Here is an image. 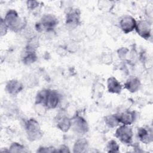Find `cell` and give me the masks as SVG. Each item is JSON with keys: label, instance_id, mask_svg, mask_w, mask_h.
I'll return each mask as SVG.
<instances>
[{"label": "cell", "instance_id": "6da1fadb", "mask_svg": "<svg viewBox=\"0 0 153 153\" xmlns=\"http://www.w3.org/2000/svg\"><path fill=\"white\" fill-rule=\"evenodd\" d=\"M3 19L8 28L15 32L22 30L26 26V20L20 17L14 10H8Z\"/></svg>", "mask_w": 153, "mask_h": 153}, {"label": "cell", "instance_id": "7a4b0ae2", "mask_svg": "<svg viewBox=\"0 0 153 153\" xmlns=\"http://www.w3.org/2000/svg\"><path fill=\"white\" fill-rule=\"evenodd\" d=\"M25 128L27 137L31 142L37 140L42 136L40 125L34 118H30L27 120L25 124Z\"/></svg>", "mask_w": 153, "mask_h": 153}, {"label": "cell", "instance_id": "3957f363", "mask_svg": "<svg viewBox=\"0 0 153 153\" xmlns=\"http://www.w3.org/2000/svg\"><path fill=\"white\" fill-rule=\"evenodd\" d=\"M115 136L123 143L126 145H130L133 142V129L129 126L123 124L117 128L115 133Z\"/></svg>", "mask_w": 153, "mask_h": 153}, {"label": "cell", "instance_id": "277c9868", "mask_svg": "<svg viewBox=\"0 0 153 153\" xmlns=\"http://www.w3.org/2000/svg\"><path fill=\"white\" fill-rule=\"evenodd\" d=\"M81 13L76 8L70 7L67 10L65 16V24L68 28L75 29L80 23Z\"/></svg>", "mask_w": 153, "mask_h": 153}, {"label": "cell", "instance_id": "5b68a950", "mask_svg": "<svg viewBox=\"0 0 153 153\" xmlns=\"http://www.w3.org/2000/svg\"><path fill=\"white\" fill-rule=\"evenodd\" d=\"M58 24L57 18L52 14H44L40 20V22L36 25L38 26L36 29L39 31L45 30L48 32L52 30Z\"/></svg>", "mask_w": 153, "mask_h": 153}, {"label": "cell", "instance_id": "8992f818", "mask_svg": "<svg viewBox=\"0 0 153 153\" xmlns=\"http://www.w3.org/2000/svg\"><path fill=\"white\" fill-rule=\"evenodd\" d=\"M71 128L75 133L82 135L87 133L89 129L86 120L79 115H75L71 118Z\"/></svg>", "mask_w": 153, "mask_h": 153}, {"label": "cell", "instance_id": "52a82bcc", "mask_svg": "<svg viewBox=\"0 0 153 153\" xmlns=\"http://www.w3.org/2000/svg\"><path fill=\"white\" fill-rule=\"evenodd\" d=\"M134 30L140 37L148 39L151 36V22L146 19L140 20L137 22Z\"/></svg>", "mask_w": 153, "mask_h": 153}, {"label": "cell", "instance_id": "ba28073f", "mask_svg": "<svg viewBox=\"0 0 153 153\" xmlns=\"http://www.w3.org/2000/svg\"><path fill=\"white\" fill-rule=\"evenodd\" d=\"M136 20L130 15L122 16L119 21V27L124 33H128L135 29Z\"/></svg>", "mask_w": 153, "mask_h": 153}, {"label": "cell", "instance_id": "9c48e42d", "mask_svg": "<svg viewBox=\"0 0 153 153\" xmlns=\"http://www.w3.org/2000/svg\"><path fill=\"white\" fill-rule=\"evenodd\" d=\"M137 135L139 140L143 143L149 144L153 140L152 128L149 126L138 128Z\"/></svg>", "mask_w": 153, "mask_h": 153}, {"label": "cell", "instance_id": "30bf717a", "mask_svg": "<svg viewBox=\"0 0 153 153\" xmlns=\"http://www.w3.org/2000/svg\"><path fill=\"white\" fill-rule=\"evenodd\" d=\"M60 100L61 96L57 90H49L45 105L47 109H55L60 103Z\"/></svg>", "mask_w": 153, "mask_h": 153}, {"label": "cell", "instance_id": "8fae6325", "mask_svg": "<svg viewBox=\"0 0 153 153\" xmlns=\"http://www.w3.org/2000/svg\"><path fill=\"white\" fill-rule=\"evenodd\" d=\"M23 82L16 79L9 80L5 85L6 91L11 96H16L23 90Z\"/></svg>", "mask_w": 153, "mask_h": 153}, {"label": "cell", "instance_id": "7c38bea8", "mask_svg": "<svg viewBox=\"0 0 153 153\" xmlns=\"http://www.w3.org/2000/svg\"><path fill=\"white\" fill-rule=\"evenodd\" d=\"M120 124L126 126H130L134 123L136 118V112L134 111L126 110L117 114Z\"/></svg>", "mask_w": 153, "mask_h": 153}, {"label": "cell", "instance_id": "4fadbf2b", "mask_svg": "<svg viewBox=\"0 0 153 153\" xmlns=\"http://www.w3.org/2000/svg\"><path fill=\"white\" fill-rule=\"evenodd\" d=\"M107 88L109 93L119 94L122 91L123 86L116 78L110 76L107 80Z\"/></svg>", "mask_w": 153, "mask_h": 153}, {"label": "cell", "instance_id": "5bb4252c", "mask_svg": "<svg viewBox=\"0 0 153 153\" xmlns=\"http://www.w3.org/2000/svg\"><path fill=\"white\" fill-rule=\"evenodd\" d=\"M124 85L126 89L130 93H133L139 90L141 86V82L137 77L130 76L126 80Z\"/></svg>", "mask_w": 153, "mask_h": 153}, {"label": "cell", "instance_id": "9a60e30c", "mask_svg": "<svg viewBox=\"0 0 153 153\" xmlns=\"http://www.w3.org/2000/svg\"><path fill=\"white\" fill-rule=\"evenodd\" d=\"M56 126L64 133L68 131L71 128V118L66 115L59 117L56 121Z\"/></svg>", "mask_w": 153, "mask_h": 153}, {"label": "cell", "instance_id": "2e32d148", "mask_svg": "<svg viewBox=\"0 0 153 153\" xmlns=\"http://www.w3.org/2000/svg\"><path fill=\"white\" fill-rule=\"evenodd\" d=\"M22 60L24 64L30 65L37 60V56L35 50L26 48L22 56Z\"/></svg>", "mask_w": 153, "mask_h": 153}, {"label": "cell", "instance_id": "e0dca14e", "mask_svg": "<svg viewBox=\"0 0 153 153\" xmlns=\"http://www.w3.org/2000/svg\"><path fill=\"white\" fill-rule=\"evenodd\" d=\"M88 147V143L85 138H79L74 143L73 152L75 153L85 152Z\"/></svg>", "mask_w": 153, "mask_h": 153}, {"label": "cell", "instance_id": "ac0fdd59", "mask_svg": "<svg viewBox=\"0 0 153 153\" xmlns=\"http://www.w3.org/2000/svg\"><path fill=\"white\" fill-rule=\"evenodd\" d=\"M103 121L105 124L110 128H114L120 124L117 114H111L105 116Z\"/></svg>", "mask_w": 153, "mask_h": 153}, {"label": "cell", "instance_id": "d6986e66", "mask_svg": "<svg viewBox=\"0 0 153 153\" xmlns=\"http://www.w3.org/2000/svg\"><path fill=\"white\" fill-rule=\"evenodd\" d=\"M49 90L50 89L44 88V89H42L40 91H39L37 93V94L36 95V97H35V104L45 105Z\"/></svg>", "mask_w": 153, "mask_h": 153}, {"label": "cell", "instance_id": "ffe728a7", "mask_svg": "<svg viewBox=\"0 0 153 153\" xmlns=\"http://www.w3.org/2000/svg\"><path fill=\"white\" fill-rule=\"evenodd\" d=\"M115 2L110 1H99L97 2V5L100 10L108 12L110 11L114 7Z\"/></svg>", "mask_w": 153, "mask_h": 153}, {"label": "cell", "instance_id": "44dd1931", "mask_svg": "<svg viewBox=\"0 0 153 153\" xmlns=\"http://www.w3.org/2000/svg\"><path fill=\"white\" fill-rule=\"evenodd\" d=\"M27 151L25 146L17 142H13L9 147L10 152H25Z\"/></svg>", "mask_w": 153, "mask_h": 153}, {"label": "cell", "instance_id": "7402d4cb", "mask_svg": "<svg viewBox=\"0 0 153 153\" xmlns=\"http://www.w3.org/2000/svg\"><path fill=\"white\" fill-rule=\"evenodd\" d=\"M106 148L108 152H118L120 146L114 139H111L108 142Z\"/></svg>", "mask_w": 153, "mask_h": 153}, {"label": "cell", "instance_id": "603a6c76", "mask_svg": "<svg viewBox=\"0 0 153 153\" xmlns=\"http://www.w3.org/2000/svg\"><path fill=\"white\" fill-rule=\"evenodd\" d=\"M25 83L28 87H35V85H36L38 83V80L35 76H34L33 75L29 74L25 78Z\"/></svg>", "mask_w": 153, "mask_h": 153}, {"label": "cell", "instance_id": "cb8c5ba5", "mask_svg": "<svg viewBox=\"0 0 153 153\" xmlns=\"http://www.w3.org/2000/svg\"><path fill=\"white\" fill-rule=\"evenodd\" d=\"M100 60L105 65H111L112 63L113 60L112 54L106 52L103 53L100 56Z\"/></svg>", "mask_w": 153, "mask_h": 153}, {"label": "cell", "instance_id": "d4e9b609", "mask_svg": "<svg viewBox=\"0 0 153 153\" xmlns=\"http://www.w3.org/2000/svg\"><path fill=\"white\" fill-rule=\"evenodd\" d=\"M103 92V85L98 82H96L93 85V93L96 97H100L102 96Z\"/></svg>", "mask_w": 153, "mask_h": 153}, {"label": "cell", "instance_id": "484cf974", "mask_svg": "<svg viewBox=\"0 0 153 153\" xmlns=\"http://www.w3.org/2000/svg\"><path fill=\"white\" fill-rule=\"evenodd\" d=\"M26 6L29 10L33 11L40 6V2L37 1H26Z\"/></svg>", "mask_w": 153, "mask_h": 153}, {"label": "cell", "instance_id": "4316f807", "mask_svg": "<svg viewBox=\"0 0 153 153\" xmlns=\"http://www.w3.org/2000/svg\"><path fill=\"white\" fill-rule=\"evenodd\" d=\"M129 50L126 47H121L117 50V54L119 58L123 60H124L126 59Z\"/></svg>", "mask_w": 153, "mask_h": 153}, {"label": "cell", "instance_id": "83f0119b", "mask_svg": "<svg viewBox=\"0 0 153 153\" xmlns=\"http://www.w3.org/2000/svg\"><path fill=\"white\" fill-rule=\"evenodd\" d=\"M145 14L148 16V17L151 20V19L152 18L153 14V7L152 4H147L145 8Z\"/></svg>", "mask_w": 153, "mask_h": 153}, {"label": "cell", "instance_id": "f1b7e54d", "mask_svg": "<svg viewBox=\"0 0 153 153\" xmlns=\"http://www.w3.org/2000/svg\"><path fill=\"white\" fill-rule=\"evenodd\" d=\"M8 28L6 26V25L4 23V19L2 18L1 19V27H0V32H1V36H3L6 35L7 30Z\"/></svg>", "mask_w": 153, "mask_h": 153}, {"label": "cell", "instance_id": "f546056e", "mask_svg": "<svg viewBox=\"0 0 153 153\" xmlns=\"http://www.w3.org/2000/svg\"><path fill=\"white\" fill-rule=\"evenodd\" d=\"M37 152H56V149L54 147H45L41 146L38 149Z\"/></svg>", "mask_w": 153, "mask_h": 153}, {"label": "cell", "instance_id": "4dcf8cb0", "mask_svg": "<svg viewBox=\"0 0 153 153\" xmlns=\"http://www.w3.org/2000/svg\"><path fill=\"white\" fill-rule=\"evenodd\" d=\"M56 152H69L70 151L68 148V147L65 145H61L58 149H56Z\"/></svg>", "mask_w": 153, "mask_h": 153}]
</instances>
